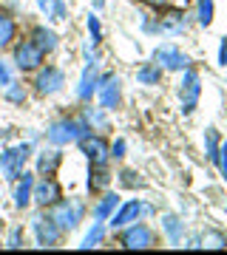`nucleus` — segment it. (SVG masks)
<instances>
[{
  "instance_id": "nucleus-32",
  "label": "nucleus",
  "mask_w": 227,
  "mask_h": 255,
  "mask_svg": "<svg viewBox=\"0 0 227 255\" xmlns=\"http://www.w3.org/2000/svg\"><path fill=\"white\" fill-rule=\"evenodd\" d=\"M6 247H9V250H20V247H23V227L11 230V236H9V241H6Z\"/></svg>"
},
{
  "instance_id": "nucleus-6",
  "label": "nucleus",
  "mask_w": 227,
  "mask_h": 255,
  "mask_svg": "<svg viewBox=\"0 0 227 255\" xmlns=\"http://www.w3.org/2000/svg\"><path fill=\"white\" fill-rule=\"evenodd\" d=\"M199 94H202L199 74L196 71H185L182 85H179V100H182V111H185V114H193L196 102H199Z\"/></svg>"
},
{
  "instance_id": "nucleus-28",
  "label": "nucleus",
  "mask_w": 227,
  "mask_h": 255,
  "mask_svg": "<svg viewBox=\"0 0 227 255\" xmlns=\"http://www.w3.org/2000/svg\"><path fill=\"white\" fill-rule=\"evenodd\" d=\"M165 230H168V236H171L173 244L182 241V221L176 219V216H165Z\"/></svg>"
},
{
  "instance_id": "nucleus-23",
  "label": "nucleus",
  "mask_w": 227,
  "mask_h": 255,
  "mask_svg": "<svg viewBox=\"0 0 227 255\" xmlns=\"http://www.w3.org/2000/svg\"><path fill=\"white\" fill-rule=\"evenodd\" d=\"M136 80L142 82V85H159V80H162V65L145 63L139 71H136Z\"/></svg>"
},
{
  "instance_id": "nucleus-7",
  "label": "nucleus",
  "mask_w": 227,
  "mask_h": 255,
  "mask_svg": "<svg viewBox=\"0 0 227 255\" xmlns=\"http://www.w3.org/2000/svg\"><path fill=\"white\" fill-rule=\"evenodd\" d=\"M63 85H65V74L60 71V68H54V65H45V68H40V71H37V80H34L37 94L51 97V94H57Z\"/></svg>"
},
{
  "instance_id": "nucleus-5",
  "label": "nucleus",
  "mask_w": 227,
  "mask_h": 255,
  "mask_svg": "<svg viewBox=\"0 0 227 255\" xmlns=\"http://www.w3.org/2000/svg\"><path fill=\"white\" fill-rule=\"evenodd\" d=\"M63 199V190H60V184L57 179L51 176H40V182H34V190H31V201L40 204V207H51L54 201Z\"/></svg>"
},
{
  "instance_id": "nucleus-22",
  "label": "nucleus",
  "mask_w": 227,
  "mask_h": 255,
  "mask_svg": "<svg viewBox=\"0 0 227 255\" xmlns=\"http://www.w3.org/2000/svg\"><path fill=\"white\" fill-rule=\"evenodd\" d=\"M91 176L94 179H88V190H105L111 184V173L105 164H91Z\"/></svg>"
},
{
  "instance_id": "nucleus-30",
  "label": "nucleus",
  "mask_w": 227,
  "mask_h": 255,
  "mask_svg": "<svg viewBox=\"0 0 227 255\" xmlns=\"http://www.w3.org/2000/svg\"><path fill=\"white\" fill-rule=\"evenodd\" d=\"M6 100L9 102H23L26 100V88H23V85H17V82H9V85H6Z\"/></svg>"
},
{
  "instance_id": "nucleus-9",
  "label": "nucleus",
  "mask_w": 227,
  "mask_h": 255,
  "mask_svg": "<svg viewBox=\"0 0 227 255\" xmlns=\"http://www.w3.org/2000/svg\"><path fill=\"white\" fill-rule=\"evenodd\" d=\"M31 227H34V238H37V244H40V247H48V250H51V247L60 244L63 230L57 227V224L48 219V216H45V219H43V216H37Z\"/></svg>"
},
{
  "instance_id": "nucleus-37",
  "label": "nucleus",
  "mask_w": 227,
  "mask_h": 255,
  "mask_svg": "<svg viewBox=\"0 0 227 255\" xmlns=\"http://www.w3.org/2000/svg\"><path fill=\"white\" fill-rule=\"evenodd\" d=\"M219 63L227 65V37L222 40V48H219Z\"/></svg>"
},
{
  "instance_id": "nucleus-4",
  "label": "nucleus",
  "mask_w": 227,
  "mask_h": 255,
  "mask_svg": "<svg viewBox=\"0 0 227 255\" xmlns=\"http://www.w3.org/2000/svg\"><path fill=\"white\" fill-rule=\"evenodd\" d=\"M43 51L34 46V40H23L14 46V63H17L20 71H37L43 65Z\"/></svg>"
},
{
  "instance_id": "nucleus-35",
  "label": "nucleus",
  "mask_w": 227,
  "mask_h": 255,
  "mask_svg": "<svg viewBox=\"0 0 227 255\" xmlns=\"http://www.w3.org/2000/svg\"><path fill=\"white\" fill-rule=\"evenodd\" d=\"M9 82H11V71H9V65H6V63H0V85L6 88Z\"/></svg>"
},
{
  "instance_id": "nucleus-36",
  "label": "nucleus",
  "mask_w": 227,
  "mask_h": 255,
  "mask_svg": "<svg viewBox=\"0 0 227 255\" xmlns=\"http://www.w3.org/2000/svg\"><path fill=\"white\" fill-rule=\"evenodd\" d=\"M119 176H122V182H125L128 184V187H134V184H142V182H139V179H134V170H122V173H119Z\"/></svg>"
},
{
  "instance_id": "nucleus-2",
  "label": "nucleus",
  "mask_w": 227,
  "mask_h": 255,
  "mask_svg": "<svg viewBox=\"0 0 227 255\" xmlns=\"http://www.w3.org/2000/svg\"><path fill=\"white\" fill-rule=\"evenodd\" d=\"M28 156H31V145H28V142L14 145V147H9V150H3V153H0V173L6 176L9 182H14V179L23 173Z\"/></svg>"
},
{
  "instance_id": "nucleus-19",
  "label": "nucleus",
  "mask_w": 227,
  "mask_h": 255,
  "mask_svg": "<svg viewBox=\"0 0 227 255\" xmlns=\"http://www.w3.org/2000/svg\"><path fill=\"white\" fill-rule=\"evenodd\" d=\"M117 207H119V196L117 193H105V196L100 199V204L94 207V219L97 221H108L111 213H114Z\"/></svg>"
},
{
  "instance_id": "nucleus-11",
  "label": "nucleus",
  "mask_w": 227,
  "mask_h": 255,
  "mask_svg": "<svg viewBox=\"0 0 227 255\" xmlns=\"http://www.w3.org/2000/svg\"><path fill=\"white\" fill-rule=\"evenodd\" d=\"M154 60H156V65H162V68H168V71H182V68L188 65V57L182 54L179 48H173V46L156 48Z\"/></svg>"
},
{
  "instance_id": "nucleus-33",
  "label": "nucleus",
  "mask_w": 227,
  "mask_h": 255,
  "mask_svg": "<svg viewBox=\"0 0 227 255\" xmlns=\"http://www.w3.org/2000/svg\"><path fill=\"white\" fill-rule=\"evenodd\" d=\"M219 167H222V173H225V179H227V142H222L219 145Z\"/></svg>"
},
{
  "instance_id": "nucleus-38",
  "label": "nucleus",
  "mask_w": 227,
  "mask_h": 255,
  "mask_svg": "<svg viewBox=\"0 0 227 255\" xmlns=\"http://www.w3.org/2000/svg\"><path fill=\"white\" fill-rule=\"evenodd\" d=\"M145 3H148V6H154V9H165L171 0H145Z\"/></svg>"
},
{
  "instance_id": "nucleus-16",
  "label": "nucleus",
  "mask_w": 227,
  "mask_h": 255,
  "mask_svg": "<svg viewBox=\"0 0 227 255\" xmlns=\"http://www.w3.org/2000/svg\"><path fill=\"white\" fill-rule=\"evenodd\" d=\"M31 40H34V46L43 51V54H48V51H54L57 43H60V37L51 31V28H45V26H37L34 31H31Z\"/></svg>"
},
{
  "instance_id": "nucleus-15",
  "label": "nucleus",
  "mask_w": 227,
  "mask_h": 255,
  "mask_svg": "<svg viewBox=\"0 0 227 255\" xmlns=\"http://www.w3.org/2000/svg\"><path fill=\"white\" fill-rule=\"evenodd\" d=\"M97 85H100V77H97V63H88L85 65V71H82V80H80V88H77V97L82 102H88L97 91Z\"/></svg>"
},
{
  "instance_id": "nucleus-20",
  "label": "nucleus",
  "mask_w": 227,
  "mask_h": 255,
  "mask_svg": "<svg viewBox=\"0 0 227 255\" xmlns=\"http://www.w3.org/2000/svg\"><path fill=\"white\" fill-rule=\"evenodd\" d=\"M37 6L45 11V17L51 20V23H63L65 14H68V11H65V3H63V0H37Z\"/></svg>"
},
{
  "instance_id": "nucleus-14",
  "label": "nucleus",
  "mask_w": 227,
  "mask_h": 255,
  "mask_svg": "<svg viewBox=\"0 0 227 255\" xmlns=\"http://www.w3.org/2000/svg\"><path fill=\"white\" fill-rule=\"evenodd\" d=\"M14 207H28V201H31V190H34V176L31 173H26V170H23V173L17 176V179H14Z\"/></svg>"
},
{
  "instance_id": "nucleus-13",
  "label": "nucleus",
  "mask_w": 227,
  "mask_h": 255,
  "mask_svg": "<svg viewBox=\"0 0 227 255\" xmlns=\"http://www.w3.org/2000/svg\"><path fill=\"white\" fill-rule=\"evenodd\" d=\"M139 213H142V204L139 201H128V204H122V207H117L114 213H111V227L119 230V227H128L131 221L139 219Z\"/></svg>"
},
{
  "instance_id": "nucleus-18",
  "label": "nucleus",
  "mask_w": 227,
  "mask_h": 255,
  "mask_svg": "<svg viewBox=\"0 0 227 255\" xmlns=\"http://www.w3.org/2000/svg\"><path fill=\"white\" fill-rule=\"evenodd\" d=\"M14 34H17V23H14V17L6 14V11H0V51L11 46Z\"/></svg>"
},
{
  "instance_id": "nucleus-31",
  "label": "nucleus",
  "mask_w": 227,
  "mask_h": 255,
  "mask_svg": "<svg viewBox=\"0 0 227 255\" xmlns=\"http://www.w3.org/2000/svg\"><path fill=\"white\" fill-rule=\"evenodd\" d=\"M88 31H91V43H100L102 40V26L97 14H88Z\"/></svg>"
},
{
  "instance_id": "nucleus-25",
  "label": "nucleus",
  "mask_w": 227,
  "mask_h": 255,
  "mask_svg": "<svg viewBox=\"0 0 227 255\" xmlns=\"http://www.w3.org/2000/svg\"><path fill=\"white\" fill-rule=\"evenodd\" d=\"M205 142H208V159L216 164L219 162V133H216V128H208V136H205Z\"/></svg>"
},
{
  "instance_id": "nucleus-17",
  "label": "nucleus",
  "mask_w": 227,
  "mask_h": 255,
  "mask_svg": "<svg viewBox=\"0 0 227 255\" xmlns=\"http://www.w3.org/2000/svg\"><path fill=\"white\" fill-rule=\"evenodd\" d=\"M60 162H63V153H60V150H45V153H40V159H37V173L40 176H54V170L60 167Z\"/></svg>"
},
{
  "instance_id": "nucleus-29",
  "label": "nucleus",
  "mask_w": 227,
  "mask_h": 255,
  "mask_svg": "<svg viewBox=\"0 0 227 255\" xmlns=\"http://www.w3.org/2000/svg\"><path fill=\"white\" fill-rule=\"evenodd\" d=\"M82 119H85V122L91 125V130H94V128H100V130H105V128H108V119L102 117V114H100L97 108H88Z\"/></svg>"
},
{
  "instance_id": "nucleus-1",
  "label": "nucleus",
  "mask_w": 227,
  "mask_h": 255,
  "mask_svg": "<svg viewBox=\"0 0 227 255\" xmlns=\"http://www.w3.org/2000/svg\"><path fill=\"white\" fill-rule=\"evenodd\" d=\"M88 133H91V125L85 119H57V122L48 125L45 139L54 147H65V145H71V142H80Z\"/></svg>"
},
{
  "instance_id": "nucleus-27",
  "label": "nucleus",
  "mask_w": 227,
  "mask_h": 255,
  "mask_svg": "<svg viewBox=\"0 0 227 255\" xmlns=\"http://www.w3.org/2000/svg\"><path fill=\"white\" fill-rule=\"evenodd\" d=\"M102 236H105V227L102 224H94V230H88V236L82 238V250H91V247H97L102 241Z\"/></svg>"
},
{
  "instance_id": "nucleus-34",
  "label": "nucleus",
  "mask_w": 227,
  "mask_h": 255,
  "mask_svg": "<svg viewBox=\"0 0 227 255\" xmlns=\"http://www.w3.org/2000/svg\"><path fill=\"white\" fill-rule=\"evenodd\" d=\"M111 156H114V159H122V156H125V139H117V142H114Z\"/></svg>"
},
{
  "instance_id": "nucleus-24",
  "label": "nucleus",
  "mask_w": 227,
  "mask_h": 255,
  "mask_svg": "<svg viewBox=\"0 0 227 255\" xmlns=\"http://www.w3.org/2000/svg\"><path fill=\"white\" fill-rule=\"evenodd\" d=\"M199 247H205V250H222V247H227V236L219 233V230H208L199 238Z\"/></svg>"
},
{
  "instance_id": "nucleus-26",
  "label": "nucleus",
  "mask_w": 227,
  "mask_h": 255,
  "mask_svg": "<svg viewBox=\"0 0 227 255\" xmlns=\"http://www.w3.org/2000/svg\"><path fill=\"white\" fill-rule=\"evenodd\" d=\"M196 9H199V23L208 28L210 23H213V11H216L213 0H199V6H196Z\"/></svg>"
},
{
  "instance_id": "nucleus-21",
  "label": "nucleus",
  "mask_w": 227,
  "mask_h": 255,
  "mask_svg": "<svg viewBox=\"0 0 227 255\" xmlns=\"http://www.w3.org/2000/svg\"><path fill=\"white\" fill-rule=\"evenodd\" d=\"M159 31H165V34H179V31H185V14L182 11H168L162 17V23H159Z\"/></svg>"
},
{
  "instance_id": "nucleus-10",
  "label": "nucleus",
  "mask_w": 227,
  "mask_h": 255,
  "mask_svg": "<svg viewBox=\"0 0 227 255\" xmlns=\"http://www.w3.org/2000/svg\"><path fill=\"white\" fill-rule=\"evenodd\" d=\"M119 241L125 250H148V247H154V233L145 224H134L119 236Z\"/></svg>"
},
{
  "instance_id": "nucleus-3",
  "label": "nucleus",
  "mask_w": 227,
  "mask_h": 255,
  "mask_svg": "<svg viewBox=\"0 0 227 255\" xmlns=\"http://www.w3.org/2000/svg\"><path fill=\"white\" fill-rule=\"evenodd\" d=\"M80 213H82L80 204H71V201L60 199V201H54V204H51V210H48V219L54 221V224L63 230V233H68V230L77 227V221H80Z\"/></svg>"
},
{
  "instance_id": "nucleus-39",
  "label": "nucleus",
  "mask_w": 227,
  "mask_h": 255,
  "mask_svg": "<svg viewBox=\"0 0 227 255\" xmlns=\"http://www.w3.org/2000/svg\"><path fill=\"white\" fill-rule=\"evenodd\" d=\"M94 6H97V9H102V6H105V0H94Z\"/></svg>"
},
{
  "instance_id": "nucleus-8",
  "label": "nucleus",
  "mask_w": 227,
  "mask_h": 255,
  "mask_svg": "<svg viewBox=\"0 0 227 255\" xmlns=\"http://www.w3.org/2000/svg\"><path fill=\"white\" fill-rule=\"evenodd\" d=\"M80 147H82V153L88 156L91 164H105V162H108V156H111L108 142H105L100 133H88V136H82L80 139Z\"/></svg>"
},
{
  "instance_id": "nucleus-12",
  "label": "nucleus",
  "mask_w": 227,
  "mask_h": 255,
  "mask_svg": "<svg viewBox=\"0 0 227 255\" xmlns=\"http://www.w3.org/2000/svg\"><path fill=\"white\" fill-rule=\"evenodd\" d=\"M119 80L114 77V74H108V77H102L100 80V102H102V111H111L119 105Z\"/></svg>"
}]
</instances>
